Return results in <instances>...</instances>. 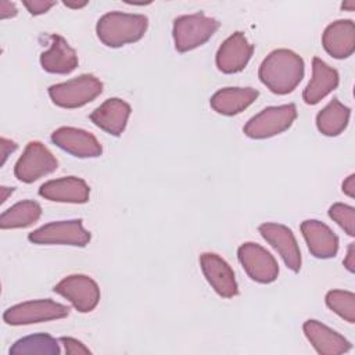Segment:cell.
<instances>
[{
    "label": "cell",
    "instance_id": "obj_30",
    "mask_svg": "<svg viewBox=\"0 0 355 355\" xmlns=\"http://www.w3.org/2000/svg\"><path fill=\"white\" fill-rule=\"evenodd\" d=\"M0 143H1V164H0V165H4L7 157H8L11 153H14L18 146H17V143H14L12 140H8V139H6V137H1Z\"/></svg>",
    "mask_w": 355,
    "mask_h": 355
},
{
    "label": "cell",
    "instance_id": "obj_34",
    "mask_svg": "<svg viewBox=\"0 0 355 355\" xmlns=\"http://www.w3.org/2000/svg\"><path fill=\"white\" fill-rule=\"evenodd\" d=\"M87 4V1H64V6L65 7H69V8H82Z\"/></svg>",
    "mask_w": 355,
    "mask_h": 355
},
{
    "label": "cell",
    "instance_id": "obj_8",
    "mask_svg": "<svg viewBox=\"0 0 355 355\" xmlns=\"http://www.w3.org/2000/svg\"><path fill=\"white\" fill-rule=\"evenodd\" d=\"M57 168V158L43 143L29 141L14 166V175L24 183H33Z\"/></svg>",
    "mask_w": 355,
    "mask_h": 355
},
{
    "label": "cell",
    "instance_id": "obj_1",
    "mask_svg": "<svg viewBox=\"0 0 355 355\" xmlns=\"http://www.w3.org/2000/svg\"><path fill=\"white\" fill-rule=\"evenodd\" d=\"M304 60L288 49H277L266 55L258 69L259 80L275 94L291 93L304 78Z\"/></svg>",
    "mask_w": 355,
    "mask_h": 355
},
{
    "label": "cell",
    "instance_id": "obj_36",
    "mask_svg": "<svg viewBox=\"0 0 355 355\" xmlns=\"http://www.w3.org/2000/svg\"><path fill=\"white\" fill-rule=\"evenodd\" d=\"M341 8L343 10H347V11H354L355 10V1H344L343 4H341Z\"/></svg>",
    "mask_w": 355,
    "mask_h": 355
},
{
    "label": "cell",
    "instance_id": "obj_28",
    "mask_svg": "<svg viewBox=\"0 0 355 355\" xmlns=\"http://www.w3.org/2000/svg\"><path fill=\"white\" fill-rule=\"evenodd\" d=\"M60 343L64 345L65 354H68V355L92 354V351L87 347H85V344H82L79 340H76L73 337H61Z\"/></svg>",
    "mask_w": 355,
    "mask_h": 355
},
{
    "label": "cell",
    "instance_id": "obj_11",
    "mask_svg": "<svg viewBox=\"0 0 355 355\" xmlns=\"http://www.w3.org/2000/svg\"><path fill=\"white\" fill-rule=\"evenodd\" d=\"M51 141L78 158H96L103 153V147L96 136L79 128L61 126L51 133Z\"/></svg>",
    "mask_w": 355,
    "mask_h": 355
},
{
    "label": "cell",
    "instance_id": "obj_6",
    "mask_svg": "<svg viewBox=\"0 0 355 355\" xmlns=\"http://www.w3.org/2000/svg\"><path fill=\"white\" fill-rule=\"evenodd\" d=\"M29 241L33 244H60V245H73L86 247L92 239L90 232L83 227L80 219L58 220L50 222L40 226L28 234Z\"/></svg>",
    "mask_w": 355,
    "mask_h": 355
},
{
    "label": "cell",
    "instance_id": "obj_33",
    "mask_svg": "<svg viewBox=\"0 0 355 355\" xmlns=\"http://www.w3.org/2000/svg\"><path fill=\"white\" fill-rule=\"evenodd\" d=\"M343 191H344L348 197H351V198L355 197V175H354V173L349 175V176L343 182Z\"/></svg>",
    "mask_w": 355,
    "mask_h": 355
},
{
    "label": "cell",
    "instance_id": "obj_20",
    "mask_svg": "<svg viewBox=\"0 0 355 355\" xmlns=\"http://www.w3.org/2000/svg\"><path fill=\"white\" fill-rule=\"evenodd\" d=\"M50 49L40 54V65L49 73L67 75L78 67L76 51L60 35H50Z\"/></svg>",
    "mask_w": 355,
    "mask_h": 355
},
{
    "label": "cell",
    "instance_id": "obj_12",
    "mask_svg": "<svg viewBox=\"0 0 355 355\" xmlns=\"http://www.w3.org/2000/svg\"><path fill=\"white\" fill-rule=\"evenodd\" d=\"M201 270L214 291L223 298H233L239 294V286L232 266L218 254L204 252L200 257Z\"/></svg>",
    "mask_w": 355,
    "mask_h": 355
},
{
    "label": "cell",
    "instance_id": "obj_25",
    "mask_svg": "<svg viewBox=\"0 0 355 355\" xmlns=\"http://www.w3.org/2000/svg\"><path fill=\"white\" fill-rule=\"evenodd\" d=\"M60 340H55L47 333H37L22 337L17 340L11 348L10 354H44V355H60Z\"/></svg>",
    "mask_w": 355,
    "mask_h": 355
},
{
    "label": "cell",
    "instance_id": "obj_22",
    "mask_svg": "<svg viewBox=\"0 0 355 355\" xmlns=\"http://www.w3.org/2000/svg\"><path fill=\"white\" fill-rule=\"evenodd\" d=\"M258 94V90L252 87H225L211 97L209 104L218 114L233 116L248 108Z\"/></svg>",
    "mask_w": 355,
    "mask_h": 355
},
{
    "label": "cell",
    "instance_id": "obj_16",
    "mask_svg": "<svg viewBox=\"0 0 355 355\" xmlns=\"http://www.w3.org/2000/svg\"><path fill=\"white\" fill-rule=\"evenodd\" d=\"M301 233L306 241L308 250L315 258H334L338 251V237L323 222L306 219L301 223Z\"/></svg>",
    "mask_w": 355,
    "mask_h": 355
},
{
    "label": "cell",
    "instance_id": "obj_14",
    "mask_svg": "<svg viewBox=\"0 0 355 355\" xmlns=\"http://www.w3.org/2000/svg\"><path fill=\"white\" fill-rule=\"evenodd\" d=\"M252 53L254 46L247 40L244 33L234 32L218 49L215 62L220 72L236 73L247 67Z\"/></svg>",
    "mask_w": 355,
    "mask_h": 355
},
{
    "label": "cell",
    "instance_id": "obj_26",
    "mask_svg": "<svg viewBox=\"0 0 355 355\" xmlns=\"http://www.w3.org/2000/svg\"><path fill=\"white\" fill-rule=\"evenodd\" d=\"M326 305L348 323L355 322V294L344 290H330L326 294Z\"/></svg>",
    "mask_w": 355,
    "mask_h": 355
},
{
    "label": "cell",
    "instance_id": "obj_17",
    "mask_svg": "<svg viewBox=\"0 0 355 355\" xmlns=\"http://www.w3.org/2000/svg\"><path fill=\"white\" fill-rule=\"evenodd\" d=\"M130 112L132 108L126 101L112 97L98 105L89 118L101 130L112 136H121L126 128Z\"/></svg>",
    "mask_w": 355,
    "mask_h": 355
},
{
    "label": "cell",
    "instance_id": "obj_27",
    "mask_svg": "<svg viewBox=\"0 0 355 355\" xmlns=\"http://www.w3.org/2000/svg\"><path fill=\"white\" fill-rule=\"evenodd\" d=\"M329 216L351 237L355 236V209L351 205L336 202L329 208Z\"/></svg>",
    "mask_w": 355,
    "mask_h": 355
},
{
    "label": "cell",
    "instance_id": "obj_24",
    "mask_svg": "<svg viewBox=\"0 0 355 355\" xmlns=\"http://www.w3.org/2000/svg\"><path fill=\"white\" fill-rule=\"evenodd\" d=\"M42 215V207L32 200H24L8 209H6L0 216V227L6 229H21L32 226L39 220Z\"/></svg>",
    "mask_w": 355,
    "mask_h": 355
},
{
    "label": "cell",
    "instance_id": "obj_23",
    "mask_svg": "<svg viewBox=\"0 0 355 355\" xmlns=\"http://www.w3.org/2000/svg\"><path fill=\"white\" fill-rule=\"evenodd\" d=\"M351 110L349 107L340 103L337 98H333L323 110L316 115L318 130L324 136H338L343 133L349 122Z\"/></svg>",
    "mask_w": 355,
    "mask_h": 355
},
{
    "label": "cell",
    "instance_id": "obj_9",
    "mask_svg": "<svg viewBox=\"0 0 355 355\" xmlns=\"http://www.w3.org/2000/svg\"><path fill=\"white\" fill-rule=\"evenodd\" d=\"M237 258L247 275L257 283L268 284L279 276V265L275 257L257 243L241 244L237 250Z\"/></svg>",
    "mask_w": 355,
    "mask_h": 355
},
{
    "label": "cell",
    "instance_id": "obj_18",
    "mask_svg": "<svg viewBox=\"0 0 355 355\" xmlns=\"http://www.w3.org/2000/svg\"><path fill=\"white\" fill-rule=\"evenodd\" d=\"M302 330L318 354L338 355L351 349V343L344 336L327 327L319 320H306L302 326Z\"/></svg>",
    "mask_w": 355,
    "mask_h": 355
},
{
    "label": "cell",
    "instance_id": "obj_4",
    "mask_svg": "<svg viewBox=\"0 0 355 355\" xmlns=\"http://www.w3.org/2000/svg\"><path fill=\"white\" fill-rule=\"evenodd\" d=\"M103 92V83L94 75L83 73L49 87L51 101L61 108H79L93 101Z\"/></svg>",
    "mask_w": 355,
    "mask_h": 355
},
{
    "label": "cell",
    "instance_id": "obj_3",
    "mask_svg": "<svg viewBox=\"0 0 355 355\" xmlns=\"http://www.w3.org/2000/svg\"><path fill=\"white\" fill-rule=\"evenodd\" d=\"M219 22L202 12L180 15L173 21L172 36L175 49L186 53L202 46L218 31Z\"/></svg>",
    "mask_w": 355,
    "mask_h": 355
},
{
    "label": "cell",
    "instance_id": "obj_7",
    "mask_svg": "<svg viewBox=\"0 0 355 355\" xmlns=\"http://www.w3.org/2000/svg\"><path fill=\"white\" fill-rule=\"evenodd\" d=\"M297 118L294 104H283L263 108L244 126V133L251 139H268L287 130Z\"/></svg>",
    "mask_w": 355,
    "mask_h": 355
},
{
    "label": "cell",
    "instance_id": "obj_10",
    "mask_svg": "<svg viewBox=\"0 0 355 355\" xmlns=\"http://www.w3.org/2000/svg\"><path fill=\"white\" fill-rule=\"evenodd\" d=\"M54 293L67 298L78 312H92L100 301L97 283L86 275H71L54 286Z\"/></svg>",
    "mask_w": 355,
    "mask_h": 355
},
{
    "label": "cell",
    "instance_id": "obj_5",
    "mask_svg": "<svg viewBox=\"0 0 355 355\" xmlns=\"http://www.w3.org/2000/svg\"><path fill=\"white\" fill-rule=\"evenodd\" d=\"M69 315V308L53 300H32L10 306L3 313V320L11 326H24L62 319Z\"/></svg>",
    "mask_w": 355,
    "mask_h": 355
},
{
    "label": "cell",
    "instance_id": "obj_21",
    "mask_svg": "<svg viewBox=\"0 0 355 355\" xmlns=\"http://www.w3.org/2000/svg\"><path fill=\"white\" fill-rule=\"evenodd\" d=\"M340 82L338 72L329 64L315 57L312 60V78L302 93V100L308 105H315L330 94Z\"/></svg>",
    "mask_w": 355,
    "mask_h": 355
},
{
    "label": "cell",
    "instance_id": "obj_2",
    "mask_svg": "<svg viewBox=\"0 0 355 355\" xmlns=\"http://www.w3.org/2000/svg\"><path fill=\"white\" fill-rule=\"evenodd\" d=\"M148 26L147 17L111 11L104 14L96 25V32L103 44L116 49L140 40Z\"/></svg>",
    "mask_w": 355,
    "mask_h": 355
},
{
    "label": "cell",
    "instance_id": "obj_29",
    "mask_svg": "<svg viewBox=\"0 0 355 355\" xmlns=\"http://www.w3.org/2000/svg\"><path fill=\"white\" fill-rule=\"evenodd\" d=\"M29 14L32 15H40L47 12L53 6H55L57 1H49V0H24L22 1Z\"/></svg>",
    "mask_w": 355,
    "mask_h": 355
},
{
    "label": "cell",
    "instance_id": "obj_32",
    "mask_svg": "<svg viewBox=\"0 0 355 355\" xmlns=\"http://www.w3.org/2000/svg\"><path fill=\"white\" fill-rule=\"evenodd\" d=\"M344 266H345L351 273L355 272V245H354V243H351V244L348 245L347 255H345V259H344Z\"/></svg>",
    "mask_w": 355,
    "mask_h": 355
},
{
    "label": "cell",
    "instance_id": "obj_35",
    "mask_svg": "<svg viewBox=\"0 0 355 355\" xmlns=\"http://www.w3.org/2000/svg\"><path fill=\"white\" fill-rule=\"evenodd\" d=\"M0 190H1V204H3V202L7 200L8 193H12V191H14V189H12V187L10 189V187H6V186H1V187H0Z\"/></svg>",
    "mask_w": 355,
    "mask_h": 355
},
{
    "label": "cell",
    "instance_id": "obj_31",
    "mask_svg": "<svg viewBox=\"0 0 355 355\" xmlns=\"http://www.w3.org/2000/svg\"><path fill=\"white\" fill-rule=\"evenodd\" d=\"M17 7L14 3L7 1V0H1L0 3V17L1 19H7V18H12L17 15Z\"/></svg>",
    "mask_w": 355,
    "mask_h": 355
},
{
    "label": "cell",
    "instance_id": "obj_19",
    "mask_svg": "<svg viewBox=\"0 0 355 355\" xmlns=\"http://www.w3.org/2000/svg\"><path fill=\"white\" fill-rule=\"evenodd\" d=\"M324 50L334 58L343 60L355 50V25L351 19H338L326 26L322 35Z\"/></svg>",
    "mask_w": 355,
    "mask_h": 355
},
{
    "label": "cell",
    "instance_id": "obj_15",
    "mask_svg": "<svg viewBox=\"0 0 355 355\" xmlns=\"http://www.w3.org/2000/svg\"><path fill=\"white\" fill-rule=\"evenodd\" d=\"M39 196L55 202L85 204L89 201L90 187L80 178L67 176L43 183L39 189Z\"/></svg>",
    "mask_w": 355,
    "mask_h": 355
},
{
    "label": "cell",
    "instance_id": "obj_13",
    "mask_svg": "<svg viewBox=\"0 0 355 355\" xmlns=\"http://www.w3.org/2000/svg\"><path fill=\"white\" fill-rule=\"evenodd\" d=\"M258 230L263 240L279 252L286 266L293 272H300L301 251L291 229L280 223H262Z\"/></svg>",
    "mask_w": 355,
    "mask_h": 355
}]
</instances>
